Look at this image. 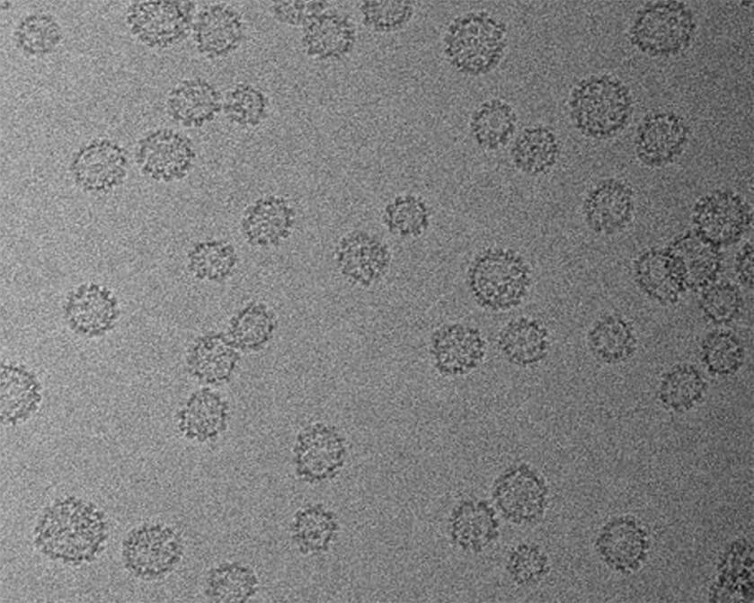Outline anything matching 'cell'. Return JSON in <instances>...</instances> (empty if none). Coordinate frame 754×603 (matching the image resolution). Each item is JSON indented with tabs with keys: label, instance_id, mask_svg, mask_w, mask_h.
<instances>
[{
	"label": "cell",
	"instance_id": "1",
	"mask_svg": "<svg viewBox=\"0 0 754 603\" xmlns=\"http://www.w3.org/2000/svg\"><path fill=\"white\" fill-rule=\"evenodd\" d=\"M443 42L446 58L455 69L469 75H485L505 54L507 26L485 11L466 13L451 22Z\"/></svg>",
	"mask_w": 754,
	"mask_h": 603
},
{
	"label": "cell",
	"instance_id": "2",
	"mask_svg": "<svg viewBox=\"0 0 754 603\" xmlns=\"http://www.w3.org/2000/svg\"><path fill=\"white\" fill-rule=\"evenodd\" d=\"M569 106L576 129L596 139L611 137L622 130L633 111L629 89L607 75L581 80L572 91Z\"/></svg>",
	"mask_w": 754,
	"mask_h": 603
},
{
	"label": "cell",
	"instance_id": "3",
	"mask_svg": "<svg viewBox=\"0 0 754 603\" xmlns=\"http://www.w3.org/2000/svg\"><path fill=\"white\" fill-rule=\"evenodd\" d=\"M531 281L524 259L512 250L493 248L483 252L472 262L468 286L475 301L492 311L518 306Z\"/></svg>",
	"mask_w": 754,
	"mask_h": 603
},
{
	"label": "cell",
	"instance_id": "4",
	"mask_svg": "<svg viewBox=\"0 0 754 603\" xmlns=\"http://www.w3.org/2000/svg\"><path fill=\"white\" fill-rule=\"evenodd\" d=\"M695 28L694 14L685 3L658 1L647 4L637 13L629 37L641 52L669 57L689 46Z\"/></svg>",
	"mask_w": 754,
	"mask_h": 603
},
{
	"label": "cell",
	"instance_id": "5",
	"mask_svg": "<svg viewBox=\"0 0 754 603\" xmlns=\"http://www.w3.org/2000/svg\"><path fill=\"white\" fill-rule=\"evenodd\" d=\"M194 4L189 1H135L126 11L130 32L144 45L165 49L183 40L192 29Z\"/></svg>",
	"mask_w": 754,
	"mask_h": 603
},
{
	"label": "cell",
	"instance_id": "6",
	"mask_svg": "<svg viewBox=\"0 0 754 603\" xmlns=\"http://www.w3.org/2000/svg\"><path fill=\"white\" fill-rule=\"evenodd\" d=\"M135 161L146 178L172 182L185 178L196 161L192 141L172 129H157L137 142Z\"/></svg>",
	"mask_w": 754,
	"mask_h": 603
},
{
	"label": "cell",
	"instance_id": "7",
	"mask_svg": "<svg viewBox=\"0 0 754 603\" xmlns=\"http://www.w3.org/2000/svg\"><path fill=\"white\" fill-rule=\"evenodd\" d=\"M692 220L694 231L720 248L741 238L750 226L752 211L740 195L717 190L696 202Z\"/></svg>",
	"mask_w": 754,
	"mask_h": 603
},
{
	"label": "cell",
	"instance_id": "8",
	"mask_svg": "<svg viewBox=\"0 0 754 603\" xmlns=\"http://www.w3.org/2000/svg\"><path fill=\"white\" fill-rule=\"evenodd\" d=\"M123 558L136 575L155 579L171 572L180 562L182 545L170 528L146 524L134 529L125 539Z\"/></svg>",
	"mask_w": 754,
	"mask_h": 603
},
{
	"label": "cell",
	"instance_id": "9",
	"mask_svg": "<svg viewBox=\"0 0 754 603\" xmlns=\"http://www.w3.org/2000/svg\"><path fill=\"white\" fill-rule=\"evenodd\" d=\"M120 305L106 286L85 282L67 296L63 315L67 327L84 338H97L111 332L120 317Z\"/></svg>",
	"mask_w": 754,
	"mask_h": 603
},
{
	"label": "cell",
	"instance_id": "10",
	"mask_svg": "<svg viewBox=\"0 0 754 603\" xmlns=\"http://www.w3.org/2000/svg\"><path fill=\"white\" fill-rule=\"evenodd\" d=\"M547 489L540 475L526 464L503 472L492 486V498L502 515L516 524L538 519L545 510Z\"/></svg>",
	"mask_w": 754,
	"mask_h": 603
},
{
	"label": "cell",
	"instance_id": "11",
	"mask_svg": "<svg viewBox=\"0 0 754 603\" xmlns=\"http://www.w3.org/2000/svg\"><path fill=\"white\" fill-rule=\"evenodd\" d=\"M127 170L125 149L110 139H95L81 146L70 164L75 183L91 193L107 192L120 186Z\"/></svg>",
	"mask_w": 754,
	"mask_h": 603
},
{
	"label": "cell",
	"instance_id": "12",
	"mask_svg": "<svg viewBox=\"0 0 754 603\" xmlns=\"http://www.w3.org/2000/svg\"><path fill=\"white\" fill-rule=\"evenodd\" d=\"M689 129L682 117L671 111L647 114L635 137V154L647 166L660 167L679 156L688 140Z\"/></svg>",
	"mask_w": 754,
	"mask_h": 603
},
{
	"label": "cell",
	"instance_id": "13",
	"mask_svg": "<svg viewBox=\"0 0 754 603\" xmlns=\"http://www.w3.org/2000/svg\"><path fill=\"white\" fill-rule=\"evenodd\" d=\"M485 350L480 330L462 324L443 325L431 337L434 365L447 376L466 375L476 368L484 358Z\"/></svg>",
	"mask_w": 754,
	"mask_h": 603
},
{
	"label": "cell",
	"instance_id": "14",
	"mask_svg": "<svg viewBox=\"0 0 754 603\" xmlns=\"http://www.w3.org/2000/svg\"><path fill=\"white\" fill-rule=\"evenodd\" d=\"M244 22L240 13L225 4L202 7L192 24V39L203 56L216 59L228 56L241 44Z\"/></svg>",
	"mask_w": 754,
	"mask_h": 603
},
{
	"label": "cell",
	"instance_id": "15",
	"mask_svg": "<svg viewBox=\"0 0 754 603\" xmlns=\"http://www.w3.org/2000/svg\"><path fill=\"white\" fill-rule=\"evenodd\" d=\"M634 210V192L624 182L607 179L587 195L583 214L588 226L598 234L611 235L624 228Z\"/></svg>",
	"mask_w": 754,
	"mask_h": 603
},
{
	"label": "cell",
	"instance_id": "16",
	"mask_svg": "<svg viewBox=\"0 0 754 603\" xmlns=\"http://www.w3.org/2000/svg\"><path fill=\"white\" fill-rule=\"evenodd\" d=\"M297 471L307 480H323L342 466L345 448L334 430L323 423L305 429L295 449Z\"/></svg>",
	"mask_w": 754,
	"mask_h": 603
},
{
	"label": "cell",
	"instance_id": "17",
	"mask_svg": "<svg viewBox=\"0 0 754 603\" xmlns=\"http://www.w3.org/2000/svg\"><path fill=\"white\" fill-rule=\"evenodd\" d=\"M634 277L641 289L662 305L678 302L687 290L683 269L666 248H652L634 262Z\"/></svg>",
	"mask_w": 754,
	"mask_h": 603
},
{
	"label": "cell",
	"instance_id": "18",
	"mask_svg": "<svg viewBox=\"0 0 754 603\" xmlns=\"http://www.w3.org/2000/svg\"><path fill=\"white\" fill-rule=\"evenodd\" d=\"M169 116L184 127L200 128L214 120L223 101L218 90L201 77L180 82L168 93L165 102Z\"/></svg>",
	"mask_w": 754,
	"mask_h": 603
},
{
	"label": "cell",
	"instance_id": "19",
	"mask_svg": "<svg viewBox=\"0 0 754 603\" xmlns=\"http://www.w3.org/2000/svg\"><path fill=\"white\" fill-rule=\"evenodd\" d=\"M295 223V210L279 196L258 199L249 205L241 220L244 238L252 245L265 247L279 244L287 238Z\"/></svg>",
	"mask_w": 754,
	"mask_h": 603
},
{
	"label": "cell",
	"instance_id": "20",
	"mask_svg": "<svg viewBox=\"0 0 754 603\" xmlns=\"http://www.w3.org/2000/svg\"><path fill=\"white\" fill-rule=\"evenodd\" d=\"M386 246L368 234L358 232L345 236L337 249L341 272L349 279L368 286L382 277L389 264Z\"/></svg>",
	"mask_w": 754,
	"mask_h": 603
},
{
	"label": "cell",
	"instance_id": "21",
	"mask_svg": "<svg viewBox=\"0 0 754 603\" xmlns=\"http://www.w3.org/2000/svg\"><path fill=\"white\" fill-rule=\"evenodd\" d=\"M667 249L683 269L687 289L705 288L714 283L722 270L720 248L695 231L679 235Z\"/></svg>",
	"mask_w": 754,
	"mask_h": 603
},
{
	"label": "cell",
	"instance_id": "22",
	"mask_svg": "<svg viewBox=\"0 0 754 603\" xmlns=\"http://www.w3.org/2000/svg\"><path fill=\"white\" fill-rule=\"evenodd\" d=\"M1 421L15 425L29 419L41 401V387L37 377L23 366H1Z\"/></svg>",
	"mask_w": 754,
	"mask_h": 603
},
{
	"label": "cell",
	"instance_id": "23",
	"mask_svg": "<svg viewBox=\"0 0 754 603\" xmlns=\"http://www.w3.org/2000/svg\"><path fill=\"white\" fill-rule=\"evenodd\" d=\"M643 531L627 519L608 523L599 533L596 547L601 558L619 571L635 569L646 550Z\"/></svg>",
	"mask_w": 754,
	"mask_h": 603
},
{
	"label": "cell",
	"instance_id": "24",
	"mask_svg": "<svg viewBox=\"0 0 754 603\" xmlns=\"http://www.w3.org/2000/svg\"><path fill=\"white\" fill-rule=\"evenodd\" d=\"M549 346L546 328L536 319L520 317L509 322L500 332L498 347L513 365L528 367L544 359Z\"/></svg>",
	"mask_w": 754,
	"mask_h": 603
},
{
	"label": "cell",
	"instance_id": "25",
	"mask_svg": "<svg viewBox=\"0 0 754 603\" xmlns=\"http://www.w3.org/2000/svg\"><path fill=\"white\" fill-rule=\"evenodd\" d=\"M227 405L208 388L193 393L178 414L181 432L190 439L206 441L226 428Z\"/></svg>",
	"mask_w": 754,
	"mask_h": 603
},
{
	"label": "cell",
	"instance_id": "26",
	"mask_svg": "<svg viewBox=\"0 0 754 603\" xmlns=\"http://www.w3.org/2000/svg\"><path fill=\"white\" fill-rule=\"evenodd\" d=\"M355 40L351 23L339 13H321L304 29L306 53L317 59L336 58L350 50Z\"/></svg>",
	"mask_w": 754,
	"mask_h": 603
},
{
	"label": "cell",
	"instance_id": "27",
	"mask_svg": "<svg viewBox=\"0 0 754 603\" xmlns=\"http://www.w3.org/2000/svg\"><path fill=\"white\" fill-rule=\"evenodd\" d=\"M233 344L219 334L197 339L187 357L191 375L207 383L227 379L238 359Z\"/></svg>",
	"mask_w": 754,
	"mask_h": 603
},
{
	"label": "cell",
	"instance_id": "28",
	"mask_svg": "<svg viewBox=\"0 0 754 603\" xmlns=\"http://www.w3.org/2000/svg\"><path fill=\"white\" fill-rule=\"evenodd\" d=\"M560 146L555 134L547 127L524 129L516 137L510 151L515 166L528 175L548 172L557 162Z\"/></svg>",
	"mask_w": 754,
	"mask_h": 603
},
{
	"label": "cell",
	"instance_id": "29",
	"mask_svg": "<svg viewBox=\"0 0 754 603\" xmlns=\"http://www.w3.org/2000/svg\"><path fill=\"white\" fill-rule=\"evenodd\" d=\"M517 125V115L507 102L490 99L473 112L470 119L471 134L486 150L503 147L512 137Z\"/></svg>",
	"mask_w": 754,
	"mask_h": 603
},
{
	"label": "cell",
	"instance_id": "30",
	"mask_svg": "<svg viewBox=\"0 0 754 603\" xmlns=\"http://www.w3.org/2000/svg\"><path fill=\"white\" fill-rule=\"evenodd\" d=\"M452 534L463 548L480 551L496 539L498 521L486 502H464L453 514Z\"/></svg>",
	"mask_w": 754,
	"mask_h": 603
},
{
	"label": "cell",
	"instance_id": "31",
	"mask_svg": "<svg viewBox=\"0 0 754 603\" xmlns=\"http://www.w3.org/2000/svg\"><path fill=\"white\" fill-rule=\"evenodd\" d=\"M588 341L593 355L609 364L626 360L634 352L636 345L629 323L616 315L598 320L589 332Z\"/></svg>",
	"mask_w": 754,
	"mask_h": 603
},
{
	"label": "cell",
	"instance_id": "32",
	"mask_svg": "<svg viewBox=\"0 0 754 603\" xmlns=\"http://www.w3.org/2000/svg\"><path fill=\"white\" fill-rule=\"evenodd\" d=\"M14 42L23 53L41 56L52 52L61 42L63 33L49 13L36 12L22 17L15 27Z\"/></svg>",
	"mask_w": 754,
	"mask_h": 603
},
{
	"label": "cell",
	"instance_id": "33",
	"mask_svg": "<svg viewBox=\"0 0 754 603\" xmlns=\"http://www.w3.org/2000/svg\"><path fill=\"white\" fill-rule=\"evenodd\" d=\"M258 589L257 578L251 568L238 563H224L211 570L207 593L219 602H244Z\"/></svg>",
	"mask_w": 754,
	"mask_h": 603
},
{
	"label": "cell",
	"instance_id": "34",
	"mask_svg": "<svg viewBox=\"0 0 754 603\" xmlns=\"http://www.w3.org/2000/svg\"><path fill=\"white\" fill-rule=\"evenodd\" d=\"M706 384L692 365H677L662 377L660 386L661 402L675 411L688 410L703 396Z\"/></svg>",
	"mask_w": 754,
	"mask_h": 603
},
{
	"label": "cell",
	"instance_id": "35",
	"mask_svg": "<svg viewBox=\"0 0 754 603\" xmlns=\"http://www.w3.org/2000/svg\"><path fill=\"white\" fill-rule=\"evenodd\" d=\"M188 268L199 279L219 281L226 279L236 263L235 248L226 242L196 244L187 256Z\"/></svg>",
	"mask_w": 754,
	"mask_h": 603
},
{
	"label": "cell",
	"instance_id": "36",
	"mask_svg": "<svg viewBox=\"0 0 754 603\" xmlns=\"http://www.w3.org/2000/svg\"><path fill=\"white\" fill-rule=\"evenodd\" d=\"M701 357L709 372L718 376L735 374L744 361V349L732 333L714 330L701 344Z\"/></svg>",
	"mask_w": 754,
	"mask_h": 603
},
{
	"label": "cell",
	"instance_id": "37",
	"mask_svg": "<svg viewBox=\"0 0 754 603\" xmlns=\"http://www.w3.org/2000/svg\"><path fill=\"white\" fill-rule=\"evenodd\" d=\"M275 328L273 315L262 304H251L243 309L230 324L233 343L255 350L263 345Z\"/></svg>",
	"mask_w": 754,
	"mask_h": 603
},
{
	"label": "cell",
	"instance_id": "38",
	"mask_svg": "<svg viewBox=\"0 0 754 603\" xmlns=\"http://www.w3.org/2000/svg\"><path fill=\"white\" fill-rule=\"evenodd\" d=\"M268 102L257 87L240 84L231 89L223 101L226 118L235 124L254 127L262 122L267 114Z\"/></svg>",
	"mask_w": 754,
	"mask_h": 603
},
{
	"label": "cell",
	"instance_id": "39",
	"mask_svg": "<svg viewBox=\"0 0 754 603\" xmlns=\"http://www.w3.org/2000/svg\"><path fill=\"white\" fill-rule=\"evenodd\" d=\"M385 222L389 230L401 236H418L429 226L425 202L411 194L395 198L385 209Z\"/></svg>",
	"mask_w": 754,
	"mask_h": 603
},
{
	"label": "cell",
	"instance_id": "40",
	"mask_svg": "<svg viewBox=\"0 0 754 603\" xmlns=\"http://www.w3.org/2000/svg\"><path fill=\"white\" fill-rule=\"evenodd\" d=\"M742 306L741 291L728 282L709 285L704 288L699 300L705 316L715 324H728L734 320Z\"/></svg>",
	"mask_w": 754,
	"mask_h": 603
},
{
	"label": "cell",
	"instance_id": "41",
	"mask_svg": "<svg viewBox=\"0 0 754 603\" xmlns=\"http://www.w3.org/2000/svg\"><path fill=\"white\" fill-rule=\"evenodd\" d=\"M334 525L333 518L324 510L315 507L306 509L296 518V541L306 552L320 550L329 542Z\"/></svg>",
	"mask_w": 754,
	"mask_h": 603
},
{
	"label": "cell",
	"instance_id": "42",
	"mask_svg": "<svg viewBox=\"0 0 754 603\" xmlns=\"http://www.w3.org/2000/svg\"><path fill=\"white\" fill-rule=\"evenodd\" d=\"M364 23L376 31L395 30L407 22L413 13L411 2L368 1L360 6Z\"/></svg>",
	"mask_w": 754,
	"mask_h": 603
},
{
	"label": "cell",
	"instance_id": "43",
	"mask_svg": "<svg viewBox=\"0 0 754 603\" xmlns=\"http://www.w3.org/2000/svg\"><path fill=\"white\" fill-rule=\"evenodd\" d=\"M507 569L518 583L529 584L546 574L547 559L537 545L523 544L510 554Z\"/></svg>",
	"mask_w": 754,
	"mask_h": 603
},
{
	"label": "cell",
	"instance_id": "44",
	"mask_svg": "<svg viewBox=\"0 0 754 603\" xmlns=\"http://www.w3.org/2000/svg\"><path fill=\"white\" fill-rule=\"evenodd\" d=\"M325 4V2H274L271 9L274 17L280 22L290 25H306L323 13Z\"/></svg>",
	"mask_w": 754,
	"mask_h": 603
},
{
	"label": "cell",
	"instance_id": "45",
	"mask_svg": "<svg viewBox=\"0 0 754 603\" xmlns=\"http://www.w3.org/2000/svg\"><path fill=\"white\" fill-rule=\"evenodd\" d=\"M735 270L740 281L749 288H753V245L745 244L735 257Z\"/></svg>",
	"mask_w": 754,
	"mask_h": 603
}]
</instances>
